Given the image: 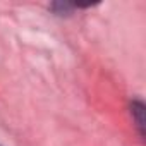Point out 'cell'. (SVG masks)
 <instances>
[{
    "mask_svg": "<svg viewBox=\"0 0 146 146\" xmlns=\"http://www.w3.org/2000/svg\"><path fill=\"white\" fill-rule=\"evenodd\" d=\"M131 110H132V115L136 117V125L139 127V131L143 134L144 132V119H143V115H144V105L139 103V102H134L131 105Z\"/></svg>",
    "mask_w": 146,
    "mask_h": 146,
    "instance_id": "6da1fadb",
    "label": "cell"
}]
</instances>
